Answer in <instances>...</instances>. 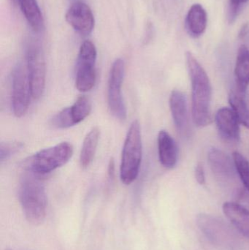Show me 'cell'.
<instances>
[{"label":"cell","mask_w":249,"mask_h":250,"mask_svg":"<svg viewBox=\"0 0 249 250\" xmlns=\"http://www.w3.org/2000/svg\"><path fill=\"white\" fill-rule=\"evenodd\" d=\"M186 60L192 83L193 122L200 127L207 126L211 121V84L206 70L191 52H187Z\"/></svg>","instance_id":"1"},{"label":"cell","mask_w":249,"mask_h":250,"mask_svg":"<svg viewBox=\"0 0 249 250\" xmlns=\"http://www.w3.org/2000/svg\"><path fill=\"white\" fill-rule=\"evenodd\" d=\"M36 175L23 178L19 187V197L26 220L39 225L46 215L47 196L45 187Z\"/></svg>","instance_id":"2"},{"label":"cell","mask_w":249,"mask_h":250,"mask_svg":"<svg viewBox=\"0 0 249 250\" xmlns=\"http://www.w3.org/2000/svg\"><path fill=\"white\" fill-rule=\"evenodd\" d=\"M142 154L141 128L139 122L135 120L130 125L123 146L120 178L124 185H131L138 176Z\"/></svg>","instance_id":"3"},{"label":"cell","mask_w":249,"mask_h":250,"mask_svg":"<svg viewBox=\"0 0 249 250\" xmlns=\"http://www.w3.org/2000/svg\"><path fill=\"white\" fill-rule=\"evenodd\" d=\"M73 154V145L69 142H61L34 154L28 160L26 167L32 174L44 176L65 165Z\"/></svg>","instance_id":"4"},{"label":"cell","mask_w":249,"mask_h":250,"mask_svg":"<svg viewBox=\"0 0 249 250\" xmlns=\"http://www.w3.org/2000/svg\"><path fill=\"white\" fill-rule=\"evenodd\" d=\"M97 51L95 44L86 41L81 44L77 57L76 72V86L81 92L92 90L96 83Z\"/></svg>","instance_id":"5"},{"label":"cell","mask_w":249,"mask_h":250,"mask_svg":"<svg viewBox=\"0 0 249 250\" xmlns=\"http://www.w3.org/2000/svg\"><path fill=\"white\" fill-rule=\"evenodd\" d=\"M26 70L30 83L32 98L39 99L45 90L46 67L42 48L32 44L26 51Z\"/></svg>","instance_id":"6"},{"label":"cell","mask_w":249,"mask_h":250,"mask_svg":"<svg viewBox=\"0 0 249 250\" xmlns=\"http://www.w3.org/2000/svg\"><path fill=\"white\" fill-rule=\"evenodd\" d=\"M124 72V61L121 59H117L113 63L108 79V106L111 114L120 120H126L127 114V107L121 92Z\"/></svg>","instance_id":"7"},{"label":"cell","mask_w":249,"mask_h":250,"mask_svg":"<svg viewBox=\"0 0 249 250\" xmlns=\"http://www.w3.org/2000/svg\"><path fill=\"white\" fill-rule=\"evenodd\" d=\"M32 98L26 67L21 64L13 70L12 79V105L16 117L20 118L27 113Z\"/></svg>","instance_id":"8"},{"label":"cell","mask_w":249,"mask_h":250,"mask_svg":"<svg viewBox=\"0 0 249 250\" xmlns=\"http://www.w3.org/2000/svg\"><path fill=\"white\" fill-rule=\"evenodd\" d=\"M67 23L80 35H90L95 29V19L93 12L83 1H76L70 6L65 14Z\"/></svg>","instance_id":"9"},{"label":"cell","mask_w":249,"mask_h":250,"mask_svg":"<svg viewBox=\"0 0 249 250\" xmlns=\"http://www.w3.org/2000/svg\"><path fill=\"white\" fill-rule=\"evenodd\" d=\"M215 121L219 135L225 141L229 142L239 141L240 123L232 109L220 108L215 116Z\"/></svg>","instance_id":"10"},{"label":"cell","mask_w":249,"mask_h":250,"mask_svg":"<svg viewBox=\"0 0 249 250\" xmlns=\"http://www.w3.org/2000/svg\"><path fill=\"white\" fill-rule=\"evenodd\" d=\"M170 108L177 130L185 135L189 125L188 108L187 98L181 91L175 89L171 92Z\"/></svg>","instance_id":"11"},{"label":"cell","mask_w":249,"mask_h":250,"mask_svg":"<svg viewBox=\"0 0 249 250\" xmlns=\"http://www.w3.org/2000/svg\"><path fill=\"white\" fill-rule=\"evenodd\" d=\"M209 165L212 171L216 176L223 179H231L235 175L234 160L221 150L211 148L208 154Z\"/></svg>","instance_id":"12"},{"label":"cell","mask_w":249,"mask_h":250,"mask_svg":"<svg viewBox=\"0 0 249 250\" xmlns=\"http://www.w3.org/2000/svg\"><path fill=\"white\" fill-rule=\"evenodd\" d=\"M158 152L161 164L171 169L178 161V148L173 138L167 131L161 130L157 138Z\"/></svg>","instance_id":"13"},{"label":"cell","mask_w":249,"mask_h":250,"mask_svg":"<svg viewBox=\"0 0 249 250\" xmlns=\"http://www.w3.org/2000/svg\"><path fill=\"white\" fill-rule=\"evenodd\" d=\"M224 214L240 233L249 239V210L238 203L227 202L223 205Z\"/></svg>","instance_id":"14"},{"label":"cell","mask_w":249,"mask_h":250,"mask_svg":"<svg viewBox=\"0 0 249 250\" xmlns=\"http://www.w3.org/2000/svg\"><path fill=\"white\" fill-rule=\"evenodd\" d=\"M208 16L204 7L198 3L192 4L189 10L186 19V26L190 36L200 38L206 32Z\"/></svg>","instance_id":"15"},{"label":"cell","mask_w":249,"mask_h":250,"mask_svg":"<svg viewBox=\"0 0 249 250\" xmlns=\"http://www.w3.org/2000/svg\"><path fill=\"white\" fill-rule=\"evenodd\" d=\"M237 92L245 95L249 83V48L241 45L237 54L235 67Z\"/></svg>","instance_id":"16"},{"label":"cell","mask_w":249,"mask_h":250,"mask_svg":"<svg viewBox=\"0 0 249 250\" xmlns=\"http://www.w3.org/2000/svg\"><path fill=\"white\" fill-rule=\"evenodd\" d=\"M16 4L34 32H40L44 28V19L37 0H16Z\"/></svg>","instance_id":"17"},{"label":"cell","mask_w":249,"mask_h":250,"mask_svg":"<svg viewBox=\"0 0 249 250\" xmlns=\"http://www.w3.org/2000/svg\"><path fill=\"white\" fill-rule=\"evenodd\" d=\"M100 138V129L97 126L92 128L83 140L80 154V164L82 167H89L95 158Z\"/></svg>","instance_id":"18"},{"label":"cell","mask_w":249,"mask_h":250,"mask_svg":"<svg viewBox=\"0 0 249 250\" xmlns=\"http://www.w3.org/2000/svg\"><path fill=\"white\" fill-rule=\"evenodd\" d=\"M229 103L240 124L249 129V108L245 101V95L237 91H232L229 95Z\"/></svg>","instance_id":"19"},{"label":"cell","mask_w":249,"mask_h":250,"mask_svg":"<svg viewBox=\"0 0 249 250\" xmlns=\"http://www.w3.org/2000/svg\"><path fill=\"white\" fill-rule=\"evenodd\" d=\"M70 108L73 122L76 125L83 122L92 111L90 101L85 95L79 97L77 101Z\"/></svg>","instance_id":"20"},{"label":"cell","mask_w":249,"mask_h":250,"mask_svg":"<svg viewBox=\"0 0 249 250\" xmlns=\"http://www.w3.org/2000/svg\"><path fill=\"white\" fill-rule=\"evenodd\" d=\"M237 173L239 175L246 189L249 192V162L241 153L235 151L232 154Z\"/></svg>","instance_id":"21"},{"label":"cell","mask_w":249,"mask_h":250,"mask_svg":"<svg viewBox=\"0 0 249 250\" xmlns=\"http://www.w3.org/2000/svg\"><path fill=\"white\" fill-rule=\"evenodd\" d=\"M51 125L57 129H67L76 125L72 117L70 108L61 110L51 120Z\"/></svg>","instance_id":"22"},{"label":"cell","mask_w":249,"mask_h":250,"mask_svg":"<svg viewBox=\"0 0 249 250\" xmlns=\"http://www.w3.org/2000/svg\"><path fill=\"white\" fill-rule=\"evenodd\" d=\"M23 144L18 141H10V142H2L0 144V161L3 163L9 158L19 152L22 148Z\"/></svg>","instance_id":"23"},{"label":"cell","mask_w":249,"mask_h":250,"mask_svg":"<svg viewBox=\"0 0 249 250\" xmlns=\"http://www.w3.org/2000/svg\"><path fill=\"white\" fill-rule=\"evenodd\" d=\"M248 1L249 0H230L228 19L230 23L235 20L241 7Z\"/></svg>","instance_id":"24"},{"label":"cell","mask_w":249,"mask_h":250,"mask_svg":"<svg viewBox=\"0 0 249 250\" xmlns=\"http://www.w3.org/2000/svg\"><path fill=\"white\" fill-rule=\"evenodd\" d=\"M195 178L197 179V182L200 185H205L206 183V176H205L204 167L201 163H199L196 166L195 168Z\"/></svg>","instance_id":"25"},{"label":"cell","mask_w":249,"mask_h":250,"mask_svg":"<svg viewBox=\"0 0 249 250\" xmlns=\"http://www.w3.org/2000/svg\"><path fill=\"white\" fill-rule=\"evenodd\" d=\"M249 26L247 23L246 24L243 25L242 27H241V30H240L239 32V38H244V37L247 35V32H248Z\"/></svg>","instance_id":"26"},{"label":"cell","mask_w":249,"mask_h":250,"mask_svg":"<svg viewBox=\"0 0 249 250\" xmlns=\"http://www.w3.org/2000/svg\"></svg>","instance_id":"27"}]
</instances>
